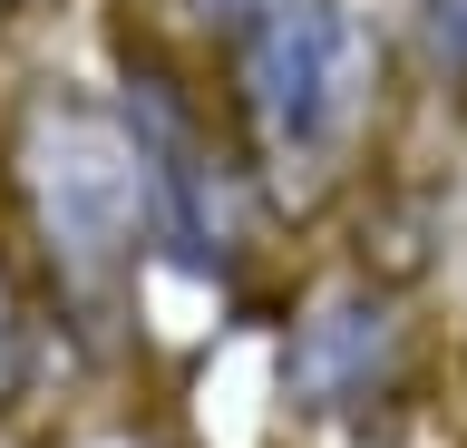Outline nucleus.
Segmentation results:
<instances>
[{"label": "nucleus", "instance_id": "39448f33", "mask_svg": "<svg viewBox=\"0 0 467 448\" xmlns=\"http://www.w3.org/2000/svg\"><path fill=\"white\" fill-rule=\"evenodd\" d=\"M389 10V49H400V89L429 118L467 127V0H379Z\"/></svg>", "mask_w": 467, "mask_h": 448}, {"label": "nucleus", "instance_id": "423d86ee", "mask_svg": "<svg viewBox=\"0 0 467 448\" xmlns=\"http://www.w3.org/2000/svg\"><path fill=\"white\" fill-rule=\"evenodd\" d=\"M49 351H58V322L49 302H39V283L20 273V254L0 244V429L39 400V380H49Z\"/></svg>", "mask_w": 467, "mask_h": 448}, {"label": "nucleus", "instance_id": "f03ea898", "mask_svg": "<svg viewBox=\"0 0 467 448\" xmlns=\"http://www.w3.org/2000/svg\"><path fill=\"white\" fill-rule=\"evenodd\" d=\"M283 224H321L370 185L389 118L409 108L379 0H254L195 49Z\"/></svg>", "mask_w": 467, "mask_h": 448}, {"label": "nucleus", "instance_id": "0eeeda50", "mask_svg": "<svg viewBox=\"0 0 467 448\" xmlns=\"http://www.w3.org/2000/svg\"><path fill=\"white\" fill-rule=\"evenodd\" d=\"M244 10H254V0H146L137 20H156V30H166V39H185V49H214V39L244 20Z\"/></svg>", "mask_w": 467, "mask_h": 448}, {"label": "nucleus", "instance_id": "6e6552de", "mask_svg": "<svg viewBox=\"0 0 467 448\" xmlns=\"http://www.w3.org/2000/svg\"><path fill=\"white\" fill-rule=\"evenodd\" d=\"M68 0H0V39H29V30H49Z\"/></svg>", "mask_w": 467, "mask_h": 448}, {"label": "nucleus", "instance_id": "20e7f679", "mask_svg": "<svg viewBox=\"0 0 467 448\" xmlns=\"http://www.w3.org/2000/svg\"><path fill=\"white\" fill-rule=\"evenodd\" d=\"M419 293L370 254H331L273 293V380L283 410L312 429H379L419 390Z\"/></svg>", "mask_w": 467, "mask_h": 448}, {"label": "nucleus", "instance_id": "7ed1b4c3", "mask_svg": "<svg viewBox=\"0 0 467 448\" xmlns=\"http://www.w3.org/2000/svg\"><path fill=\"white\" fill-rule=\"evenodd\" d=\"M117 98L137 118L146 176H156V283H195L224 312L283 293L273 264H283V205L263 195L254 156L234 137L224 98L204 78V59L185 39H166L156 20L117 39Z\"/></svg>", "mask_w": 467, "mask_h": 448}, {"label": "nucleus", "instance_id": "f257e3e1", "mask_svg": "<svg viewBox=\"0 0 467 448\" xmlns=\"http://www.w3.org/2000/svg\"><path fill=\"white\" fill-rule=\"evenodd\" d=\"M0 244L58 322V351H127L156 293V176L117 78L39 68L0 98Z\"/></svg>", "mask_w": 467, "mask_h": 448}]
</instances>
